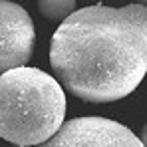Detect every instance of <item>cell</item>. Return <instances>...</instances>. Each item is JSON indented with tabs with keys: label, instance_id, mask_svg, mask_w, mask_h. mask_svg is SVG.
Here are the masks:
<instances>
[{
	"label": "cell",
	"instance_id": "obj_1",
	"mask_svg": "<svg viewBox=\"0 0 147 147\" xmlns=\"http://www.w3.org/2000/svg\"><path fill=\"white\" fill-rule=\"evenodd\" d=\"M50 66L62 88L82 101L127 98L147 74V6L76 10L52 36Z\"/></svg>",
	"mask_w": 147,
	"mask_h": 147
},
{
	"label": "cell",
	"instance_id": "obj_2",
	"mask_svg": "<svg viewBox=\"0 0 147 147\" xmlns=\"http://www.w3.org/2000/svg\"><path fill=\"white\" fill-rule=\"evenodd\" d=\"M62 84L38 68H14L0 76V137L16 147L48 141L64 125Z\"/></svg>",
	"mask_w": 147,
	"mask_h": 147
},
{
	"label": "cell",
	"instance_id": "obj_3",
	"mask_svg": "<svg viewBox=\"0 0 147 147\" xmlns=\"http://www.w3.org/2000/svg\"><path fill=\"white\" fill-rule=\"evenodd\" d=\"M36 147H143V143L119 121L88 115L64 121L54 137Z\"/></svg>",
	"mask_w": 147,
	"mask_h": 147
},
{
	"label": "cell",
	"instance_id": "obj_4",
	"mask_svg": "<svg viewBox=\"0 0 147 147\" xmlns=\"http://www.w3.org/2000/svg\"><path fill=\"white\" fill-rule=\"evenodd\" d=\"M34 44L36 30L30 14L16 2L0 0V76L26 66Z\"/></svg>",
	"mask_w": 147,
	"mask_h": 147
},
{
	"label": "cell",
	"instance_id": "obj_5",
	"mask_svg": "<svg viewBox=\"0 0 147 147\" xmlns=\"http://www.w3.org/2000/svg\"><path fill=\"white\" fill-rule=\"evenodd\" d=\"M38 10L44 18L52 22H64L76 12V0H36Z\"/></svg>",
	"mask_w": 147,
	"mask_h": 147
},
{
	"label": "cell",
	"instance_id": "obj_6",
	"mask_svg": "<svg viewBox=\"0 0 147 147\" xmlns=\"http://www.w3.org/2000/svg\"><path fill=\"white\" fill-rule=\"evenodd\" d=\"M139 139H141L143 147H147V123L143 125V129H141V135H139Z\"/></svg>",
	"mask_w": 147,
	"mask_h": 147
},
{
	"label": "cell",
	"instance_id": "obj_7",
	"mask_svg": "<svg viewBox=\"0 0 147 147\" xmlns=\"http://www.w3.org/2000/svg\"><path fill=\"white\" fill-rule=\"evenodd\" d=\"M137 4H143V6H147V0H137Z\"/></svg>",
	"mask_w": 147,
	"mask_h": 147
}]
</instances>
